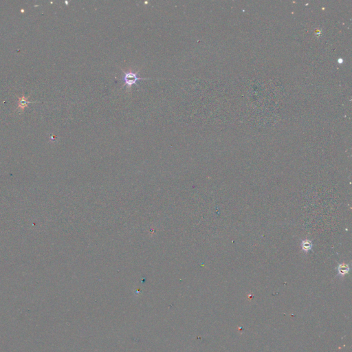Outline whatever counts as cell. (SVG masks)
<instances>
[{"mask_svg":"<svg viewBox=\"0 0 352 352\" xmlns=\"http://www.w3.org/2000/svg\"><path fill=\"white\" fill-rule=\"evenodd\" d=\"M146 78H141L138 76V72L132 71L124 72L122 74V80L123 81V85H127L128 88H131L133 85H136L137 81L140 80H145Z\"/></svg>","mask_w":352,"mask_h":352,"instance_id":"cell-1","label":"cell"},{"mask_svg":"<svg viewBox=\"0 0 352 352\" xmlns=\"http://www.w3.org/2000/svg\"><path fill=\"white\" fill-rule=\"evenodd\" d=\"M350 266L348 264H341L338 265L337 268L338 274L341 277H344L345 274H347L349 271H350Z\"/></svg>","mask_w":352,"mask_h":352,"instance_id":"cell-2","label":"cell"},{"mask_svg":"<svg viewBox=\"0 0 352 352\" xmlns=\"http://www.w3.org/2000/svg\"><path fill=\"white\" fill-rule=\"evenodd\" d=\"M301 246L303 252H308L312 248V243L310 240H303L301 241Z\"/></svg>","mask_w":352,"mask_h":352,"instance_id":"cell-3","label":"cell"},{"mask_svg":"<svg viewBox=\"0 0 352 352\" xmlns=\"http://www.w3.org/2000/svg\"><path fill=\"white\" fill-rule=\"evenodd\" d=\"M28 103V102L26 101V99H24V98H21L20 101H19V107L24 109V107H25V106H26V105H27Z\"/></svg>","mask_w":352,"mask_h":352,"instance_id":"cell-4","label":"cell"}]
</instances>
